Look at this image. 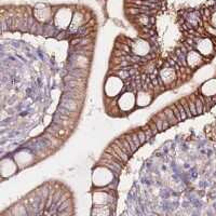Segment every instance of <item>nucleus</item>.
Returning <instances> with one entry per match:
<instances>
[{"label":"nucleus","instance_id":"nucleus-1","mask_svg":"<svg viewBox=\"0 0 216 216\" xmlns=\"http://www.w3.org/2000/svg\"><path fill=\"white\" fill-rule=\"evenodd\" d=\"M78 102L73 98H69V97H64L60 102V106L66 109L70 110V111H77L78 110Z\"/></svg>","mask_w":216,"mask_h":216},{"label":"nucleus","instance_id":"nucleus-2","mask_svg":"<svg viewBox=\"0 0 216 216\" xmlns=\"http://www.w3.org/2000/svg\"><path fill=\"white\" fill-rule=\"evenodd\" d=\"M111 147H112V149H114V151H116V153L119 156V157L122 159V161L123 162H126L127 161V159H129V155H127L126 152H124V151L122 150V149L120 148V147L118 146V145L116 144V143H114V144L111 145Z\"/></svg>","mask_w":216,"mask_h":216},{"label":"nucleus","instance_id":"nucleus-3","mask_svg":"<svg viewBox=\"0 0 216 216\" xmlns=\"http://www.w3.org/2000/svg\"><path fill=\"white\" fill-rule=\"evenodd\" d=\"M164 114H165L166 118H168V123H170V125H173L178 122V120L176 119L174 112H173V110L171 109V108H165V109H164Z\"/></svg>","mask_w":216,"mask_h":216},{"label":"nucleus","instance_id":"nucleus-4","mask_svg":"<svg viewBox=\"0 0 216 216\" xmlns=\"http://www.w3.org/2000/svg\"><path fill=\"white\" fill-rule=\"evenodd\" d=\"M180 103H181V105H183L184 109H185V111H186L187 118H191L193 114H191V110H190V108H189V104H188V101H186V99H181Z\"/></svg>","mask_w":216,"mask_h":216},{"label":"nucleus","instance_id":"nucleus-5","mask_svg":"<svg viewBox=\"0 0 216 216\" xmlns=\"http://www.w3.org/2000/svg\"><path fill=\"white\" fill-rule=\"evenodd\" d=\"M194 103H196V108H197V114H202L203 112V108H204V104L201 101L199 97H197L194 99Z\"/></svg>","mask_w":216,"mask_h":216},{"label":"nucleus","instance_id":"nucleus-6","mask_svg":"<svg viewBox=\"0 0 216 216\" xmlns=\"http://www.w3.org/2000/svg\"><path fill=\"white\" fill-rule=\"evenodd\" d=\"M175 105H176L177 109H178V110H179V112H180L181 119H183V120L187 119V114H186V111H185V109H184V107H183V105H181L180 102H177V103H175Z\"/></svg>","mask_w":216,"mask_h":216},{"label":"nucleus","instance_id":"nucleus-7","mask_svg":"<svg viewBox=\"0 0 216 216\" xmlns=\"http://www.w3.org/2000/svg\"><path fill=\"white\" fill-rule=\"evenodd\" d=\"M124 137H125V139L127 140V143L130 144V146H131V149H132V151H135L136 149H137V147L135 146V144L133 143V139H132V137H131V134H125L124 135Z\"/></svg>","mask_w":216,"mask_h":216},{"label":"nucleus","instance_id":"nucleus-8","mask_svg":"<svg viewBox=\"0 0 216 216\" xmlns=\"http://www.w3.org/2000/svg\"><path fill=\"white\" fill-rule=\"evenodd\" d=\"M144 129H145V130H144V132H145V135H146V139H147V140L150 139L151 136L153 135V133H152V131H151V129H150V126H149V124L145 125Z\"/></svg>","mask_w":216,"mask_h":216},{"label":"nucleus","instance_id":"nucleus-9","mask_svg":"<svg viewBox=\"0 0 216 216\" xmlns=\"http://www.w3.org/2000/svg\"><path fill=\"white\" fill-rule=\"evenodd\" d=\"M170 108L173 110V112H174V114H175V117H176V119L178 120V122H179V121L183 120V119H181V116H180V112H179V110L177 109V107H176V105H175V104H174V105L171 106Z\"/></svg>","mask_w":216,"mask_h":216},{"label":"nucleus","instance_id":"nucleus-10","mask_svg":"<svg viewBox=\"0 0 216 216\" xmlns=\"http://www.w3.org/2000/svg\"><path fill=\"white\" fill-rule=\"evenodd\" d=\"M188 104H189V108H190V110H191V114H197V108H196L194 99H188Z\"/></svg>","mask_w":216,"mask_h":216},{"label":"nucleus","instance_id":"nucleus-11","mask_svg":"<svg viewBox=\"0 0 216 216\" xmlns=\"http://www.w3.org/2000/svg\"><path fill=\"white\" fill-rule=\"evenodd\" d=\"M131 137H132V139H133V143L135 144V146L137 147V148H138V147H140L142 143H140L139 138H138L137 133H133V134H131Z\"/></svg>","mask_w":216,"mask_h":216},{"label":"nucleus","instance_id":"nucleus-12","mask_svg":"<svg viewBox=\"0 0 216 216\" xmlns=\"http://www.w3.org/2000/svg\"><path fill=\"white\" fill-rule=\"evenodd\" d=\"M156 124H157V127L159 131H163V129H162V125H163V120H162L161 118H159V117H156Z\"/></svg>","mask_w":216,"mask_h":216},{"label":"nucleus","instance_id":"nucleus-13","mask_svg":"<svg viewBox=\"0 0 216 216\" xmlns=\"http://www.w3.org/2000/svg\"><path fill=\"white\" fill-rule=\"evenodd\" d=\"M137 135H138V138H139V140H140V143L142 144H144L145 142H146V135H145V132L144 131H138L137 132Z\"/></svg>","mask_w":216,"mask_h":216},{"label":"nucleus","instance_id":"nucleus-14","mask_svg":"<svg viewBox=\"0 0 216 216\" xmlns=\"http://www.w3.org/2000/svg\"><path fill=\"white\" fill-rule=\"evenodd\" d=\"M149 126H150V129H151V131H152V133H153V135H155L156 133H158V127H157V124H156V122L155 123H152V122H150L149 123Z\"/></svg>","mask_w":216,"mask_h":216}]
</instances>
